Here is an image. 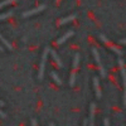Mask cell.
<instances>
[{
  "mask_svg": "<svg viewBox=\"0 0 126 126\" xmlns=\"http://www.w3.org/2000/svg\"><path fill=\"white\" fill-rule=\"evenodd\" d=\"M78 63H79V54H78V53H76L75 59H73V69H75V71L78 68Z\"/></svg>",
  "mask_w": 126,
  "mask_h": 126,
  "instance_id": "obj_10",
  "label": "cell"
},
{
  "mask_svg": "<svg viewBox=\"0 0 126 126\" xmlns=\"http://www.w3.org/2000/svg\"><path fill=\"white\" fill-rule=\"evenodd\" d=\"M46 9V4H42V5H39V6H37L35 9H32V10H29V12H24L22 15L24 16V18H28V16H30V15H33V14H37V13H40L42 10H44Z\"/></svg>",
  "mask_w": 126,
  "mask_h": 126,
  "instance_id": "obj_3",
  "label": "cell"
},
{
  "mask_svg": "<svg viewBox=\"0 0 126 126\" xmlns=\"http://www.w3.org/2000/svg\"><path fill=\"white\" fill-rule=\"evenodd\" d=\"M50 53V48L47 47L44 53H43V57H42V61H40V67H39V73H38V79L42 81L43 79V75H44V66H46V61L48 58V54Z\"/></svg>",
  "mask_w": 126,
  "mask_h": 126,
  "instance_id": "obj_1",
  "label": "cell"
},
{
  "mask_svg": "<svg viewBox=\"0 0 126 126\" xmlns=\"http://www.w3.org/2000/svg\"><path fill=\"white\" fill-rule=\"evenodd\" d=\"M103 125H105V126H109V125H110V120H109V119H105V120H103Z\"/></svg>",
  "mask_w": 126,
  "mask_h": 126,
  "instance_id": "obj_19",
  "label": "cell"
},
{
  "mask_svg": "<svg viewBox=\"0 0 126 126\" xmlns=\"http://www.w3.org/2000/svg\"><path fill=\"white\" fill-rule=\"evenodd\" d=\"M121 75L124 79V87H125V94H124V107H126V69L122 67L121 68Z\"/></svg>",
  "mask_w": 126,
  "mask_h": 126,
  "instance_id": "obj_5",
  "label": "cell"
},
{
  "mask_svg": "<svg viewBox=\"0 0 126 126\" xmlns=\"http://www.w3.org/2000/svg\"><path fill=\"white\" fill-rule=\"evenodd\" d=\"M92 53H93L94 61H96L97 66H98V68H100V73H101V76H102L103 78H106L107 73H106V71H105V68L102 67V63H101V59H100V54H98V50H97V48H92Z\"/></svg>",
  "mask_w": 126,
  "mask_h": 126,
  "instance_id": "obj_2",
  "label": "cell"
},
{
  "mask_svg": "<svg viewBox=\"0 0 126 126\" xmlns=\"http://www.w3.org/2000/svg\"><path fill=\"white\" fill-rule=\"evenodd\" d=\"M32 125H33V126H37V125H38V121H37L35 119H32Z\"/></svg>",
  "mask_w": 126,
  "mask_h": 126,
  "instance_id": "obj_20",
  "label": "cell"
},
{
  "mask_svg": "<svg viewBox=\"0 0 126 126\" xmlns=\"http://www.w3.org/2000/svg\"><path fill=\"white\" fill-rule=\"evenodd\" d=\"M76 18H77V14H72V15H69V16H67V18H63V19L59 20V25H63V24H66V23H69V22H72V20H75Z\"/></svg>",
  "mask_w": 126,
  "mask_h": 126,
  "instance_id": "obj_7",
  "label": "cell"
},
{
  "mask_svg": "<svg viewBox=\"0 0 126 126\" xmlns=\"http://www.w3.org/2000/svg\"><path fill=\"white\" fill-rule=\"evenodd\" d=\"M119 43H120V44H126V39H121V40H119Z\"/></svg>",
  "mask_w": 126,
  "mask_h": 126,
  "instance_id": "obj_22",
  "label": "cell"
},
{
  "mask_svg": "<svg viewBox=\"0 0 126 126\" xmlns=\"http://www.w3.org/2000/svg\"><path fill=\"white\" fill-rule=\"evenodd\" d=\"M88 124H90V120H87V119L83 121V125H88Z\"/></svg>",
  "mask_w": 126,
  "mask_h": 126,
  "instance_id": "obj_23",
  "label": "cell"
},
{
  "mask_svg": "<svg viewBox=\"0 0 126 126\" xmlns=\"http://www.w3.org/2000/svg\"><path fill=\"white\" fill-rule=\"evenodd\" d=\"M14 1H16V0H4V1H1V4H0V6L4 8L6 5H10V4H13Z\"/></svg>",
  "mask_w": 126,
  "mask_h": 126,
  "instance_id": "obj_15",
  "label": "cell"
},
{
  "mask_svg": "<svg viewBox=\"0 0 126 126\" xmlns=\"http://www.w3.org/2000/svg\"><path fill=\"white\" fill-rule=\"evenodd\" d=\"M119 66H120L121 68H122V67L125 66V62H124V59H121V58L119 59Z\"/></svg>",
  "mask_w": 126,
  "mask_h": 126,
  "instance_id": "obj_18",
  "label": "cell"
},
{
  "mask_svg": "<svg viewBox=\"0 0 126 126\" xmlns=\"http://www.w3.org/2000/svg\"><path fill=\"white\" fill-rule=\"evenodd\" d=\"M94 109H96V105L91 103V106H90V125L94 124Z\"/></svg>",
  "mask_w": 126,
  "mask_h": 126,
  "instance_id": "obj_6",
  "label": "cell"
},
{
  "mask_svg": "<svg viewBox=\"0 0 126 126\" xmlns=\"http://www.w3.org/2000/svg\"><path fill=\"white\" fill-rule=\"evenodd\" d=\"M0 116H1V119H5V117H6V115H5V112L1 111V112H0Z\"/></svg>",
  "mask_w": 126,
  "mask_h": 126,
  "instance_id": "obj_21",
  "label": "cell"
},
{
  "mask_svg": "<svg viewBox=\"0 0 126 126\" xmlns=\"http://www.w3.org/2000/svg\"><path fill=\"white\" fill-rule=\"evenodd\" d=\"M72 35H73V32H68V33H66L64 35L61 37V38L57 40V44H63V43H64V42H66L69 37H72Z\"/></svg>",
  "mask_w": 126,
  "mask_h": 126,
  "instance_id": "obj_8",
  "label": "cell"
},
{
  "mask_svg": "<svg viewBox=\"0 0 126 126\" xmlns=\"http://www.w3.org/2000/svg\"><path fill=\"white\" fill-rule=\"evenodd\" d=\"M93 86H94V91H96V96L97 98H101V91H100V81L97 77L93 78Z\"/></svg>",
  "mask_w": 126,
  "mask_h": 126,
  "instance_id": "obj_4",
  "label": "cell"
},
{
  "mask_svg": "<svg viewBox=\"0 0 126 126\" xmlns=\"http://www.w3.org/2000/svg\"><path fill=\"white\" fill-rule=\"evenodd\" d=\"M111 50H112V52H115V53L119 54V56H121V54H122V52H121L119 48H116V47H111Z\"/></svg>",
  "mask_w": 126,
  "mask_h": 126,
  "instance_id": "obj_16",
  "label": "cell"
},
{
  "mask_svg": "<svg viewBox=\"0 0 126 126\" xmlns=\"http://www.w3.org/2000/svg\"><path fill=\"white\" fill-rule=\"evenodd\" d=\"M75 82H76V71H73L71 73V78H69V85L71 86H75Z\"/></svg>",
  "mask_w": 126,
  "mask_h": 126,
  "instance_id": "obj_12",
  "label": "cell"
},
{
  "mask_svg": "<svg viewBox=\"0 0 126 126\" xmlns=\"http://www.w3.org/2000/svg\"><path fill=\"white\" fill-rule=\"evenodd\" d=\"M4 105H5V102H4V101H0V106H1V107H3V106H4Z\"/></svg>",
  "mask_w": 126,
  "mask_h": 126,
  "instance_id": "obj_24",
  "label": "cell"
},
{
  "mask_svg": "<svg viewBox=\"0 0 126 126\" xmlns=\"http://www.w3.org/2000/svg\"><path fill=\"white\" fill-rule=\"evenodd\" d=\"M12 15H13V12H8V13H4V14L0 15V19H1V20H5V19L10 18Z\"/></svg>",
  "mask_w": 126,
  "mask_h": 126,
  "instance_id": "obj_14",
  "label": "cell"
},
{
  "mask_svg": "<svg viewBox=\"0 0 126 126\" xmlns=\"http://www.w3.org/2000/svg\"><path fill=\"white\" fill-rule=\"evenodd\" d=\"M50 54H52V57H53V59H54V61L57 62V64H58V67H59V68H63V63H62V61L59 59V57H58V54L56 53V52L50 49Z\"/></svg>",
  "mask_w": 126,
  "mask_h": 126,
  "instance_id": "obj_9",
  "label": "cell"
},
{
  "mask_svg": "<svg viewBox=\"0 0 126 126\" xmlns=\"http://www.w3.org/2000/svg\"><path fill=\"white\" fill-rule=\"evenodd\" d=\"M100 39H101V42H103V43H109V39L105 37L103 34H100Z\"/></svg>",
  "mask_w": 126,
  "mask_h": 126,
  "instance_id": "obj_17",
  "label": "cell"
},
{
  "mask_svg": "<svg viewBox=\"0 0 126 126\" xmlns=\"http://www.w3.org/2000/svg\"><path fill=\"white\" fill-rule=\"evenodd\" d=\"M0 39H1V42H3V44H4V46H5V47H6L8 49H13L12 44H10V43H9V42H8V40H6V39H5V38L3 37V35L0 37Z\"/></svg>",
  "mask_w": 126,
  "mask_h": 126,
  "instance_id": "obj_13",
  "label": "cell"
},
{
  "mask_svg": "<svg viewBox=\"0 0 126 126\" xmlns=\"http://www.w3.org/2000/svg\"><path fill=\"white\" fill-rule=\"evenodd\" d=\"M50 76H52V78H53V79L56 81V83H57V85H59V86L62 85V81H61V78L58 77V75H57L56 72H52V73H50Z\"/></svg>",
  "mask_w": 126,
  "mask_h": 126,
  "instance_id": "obj_11",
  "label": "cell"
}]
</instances>
